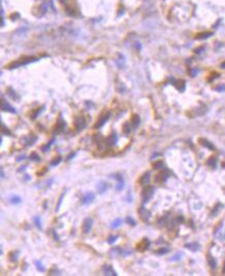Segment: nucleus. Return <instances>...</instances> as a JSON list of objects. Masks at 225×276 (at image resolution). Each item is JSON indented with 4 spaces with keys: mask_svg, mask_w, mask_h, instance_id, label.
I'll return each instance as SVG.
<instances>
[{
    "mask_svg": "<svg viewBox=\"0 0 225 276\" xmlns=\"http://www.w3.org/2000/svg\"><path fill=\"white\" fill-rule=\"evenodd\" d=\"M177 88L180 90V91H183L184 88H185V84H184V81H179V82L176 84Z\"/></svg>",
    "mask_w": 225,
    "mask_h": 276,
    "instance_id": "obj_27",
    "label": "nucleus"
},
{
    "mask_svg": "<svg viewBox=\"0 0 225 276\" xmlns=\"http://www.w3.org/2000/svg\"><path fill=\"white\" fill-rule=\"evenodd\" d=\"M140 121H141V120H140V117L137 116V115H133L132 118H131V122H132V125H133L134 128H136V127L140 125Z\"/></svg>",
    "mask_w": 225,
    "mask_h": 276,
    "instance_id": "obj_19",
    "label": "nucleus"
},
{
    "mask_svg": "<svg viewBox=\"0 0 225 276\" xmlns=\"http://www.w3.org/2000/svg\"><path fill=\"white\" fill-rule=\"evenodd\" d=\"M10 202H11L12 204H20V203L22 202V200H21V198H20V197H18V196H14V197H11V198H10Z\"/></svg>",
    "mask_w": 225,
    "mask_h": 276,
    "instance_id": "obj_25",
    "label": "nucleus"
},
{
    "mask_svg": "<svg viewBox=\"0 0 225 276\" xmlns=\"http://www.w3.org/2000/svg\"><path fill=\"white\" fill-rule=\"evenodd\" d=\"M30 158L32 159V160H35V161H39V160H40V157H39V156L37 155V153H35V152H33L32 154H31Z\"/></svg>",
    "mask_w": 225,
    "mask_h": 276,
    "instance_id": "obj_32",
    "label": "nucleus"
},
{
    "mask_svg": "<svg viewBox=\"0 0 225 276\" xmlns=\"http://www.w3.org/2000/svg\"><path fill=\"white\" fill-rule=\"evenodd\" d=\"M210 35H211V33H201V35H197L196 38H204V37H208Z\"/></svg>",
    "mask_w": 225,
    "mask_h": 276,
    "instance_id": "obj_40",
    "label": "nucleus"
},
{
    "mask_svg": "<svg viewBox=\"0 0 225 276\" xmlns=\"http://www.w3.org/2000/svg\"><path fill=\"white\" fill-rule=\"evenodd\" d=\"M23 158H25V155H24V156H20V157H19V158H18V161H20V160H22Z\"/></svg>",
    "mask_w": 225,
    "mask_h": 276,
    "instance_id": "obj_42",
    "label": "nucleus"
},
{
    "mask_svg": "<svg viewBox=\"0 0 225 276\" xmlns=\"http://www.w3.org/2000/svg\"><path fill=\"white\" fill-rule=\"evenodd\" d=\"M166 179H167V174L164 173V172L158 173V174L155 176V178H154V180H155L156 183H163Z\"/></svg>",
    "mask_w": 225,
    "mask_h": 276,
    "instance_id": "obj_9",
    "label": "nucleus"
},
{
    "mask_svg": "<svg viewBox=\"0 0 225 276\" xmlns=\"http://www.w3.org/2000/svg\"><path fill=\"white\" fill-rule=\"evenodd\" d=\"M92 223H93V220H92V218H90V217L86 218L85 220H84L82 229H83V232H84L85 234H88L89 232H90V230L92 228Z\"/></svg>",
    "mask_w": 225,
    "mask_h": 276,
    "instance_id": "obj_4",
    "label": "nucleus"
},
{
    "mask_svg": "<svg viewBox=\"0 0 225 276\" xmlns=\"http://www.w3.org/2000/svg\"><path fill=\"white\" fill-rule=\"evenodd\" d=\"M149 246H150V241L145 238V239H142L139 244H137L136 249L139 250V251H145L146 249H148Z\"/></svg>",
    "mask_w": 225,
    "mask_h": 276,
    "instance_id": "obj_5",
    "label": "nucleus"
},
{
    "mask_svg": "<svg viewBox=\"0 0 225 276\" xmlns=\"http://www.w3.org/2000/svg\"><path fill=\"white\" fill-rule=\"evenodd\" d=\"M97 189H98V191L100 192V193L105 192V191H107V189H108L107 182H105V181H99L98 184H97Z\"/></svg>",
    "mask_w": 225,
    "mask_h": 276,
    "instance_id": "obj_16",
    "label": "nucleus"
},
{
    "mask_svg": "<svg viewBox=\"0 0 225 276\" xmlns=\"http://www.w3.org/2000/svg\"><path fill=\"white\" fill-rule=\"evenodd\" d=\"M36 268H37V270L38 271H40V272H45V267L42 266V263L40 262V261H37L36 262Z\"/></svg>",
    "mask_w": 225,
    "mask_h": 276,
    "instance_id": "obj_26",
    "label": "nucleus"
},
{
    "mask_svg": "<svg viewBox=\"0 0 225 276\" xmlns=\"http://www.w3.org/2000/svg\"><path fill=\"white\" fill-rule=\"evenodd\" d=\"M94 198H95V194L93 193V192H87L85 196L82 198V204L88 205V204H90L92 202L93 200H94Z\"/></svg>",
    "mask_w": 225,
    "mask_h": 276,
    "instance_id": "obj_7",
    "label": "nucleus"
},
{
    "mask_svg": "<svg viewBox=\"0 0 225 276\" xmlns=\"http://www.w3.org/2000/svg\"><path fill=\"white\" fill-rule=\"evenodd\" d=\"M118 239V235H111L109 238H108V242L110 243V244H112L114 242H116V240Z\"/></svg>",
    "mask_w": 225,
    "mask_h": 276,
    "instance_id": "obj_29",
    "label": "nucleus"
},
{
    "mask_svg": "<svg viewBox=\"0 0 225 276\" xmlns=\"http://www.w3.org/2000/svg\"><path fill=\"white\" fill-rule=\"evenodd\" d=\"M122 130H123V134H124V135L128 136V135L131 133V126L129 125V123H125V124L123 125V127H122Z\"/></svg>",
    "mask_w": 225,
    "mask_h": 276,
    "instance_id": "obj_20",
    "label": "nucleus"
},
{
    "mask_svg": "<svg viewBox=\"0 0 225 276\" xmlns=\"http://www.w3.org/2000/svg\"><path fill=\"white\" fill-rule=\"evenodd\" d=\"M222 66H223V67H225V63H223V64H222Z\"/></svg>",
    "mask_w": 225,
    "mask_h": 276,
    "instance_id": "obj_43",
    "label": "nucleus"
},
{
    "mask_svg": "<svg viewBox=\"0 0 225 276\" xmlns=\"http://www.w3.org/2000/svg\"><path fill=\"white\" fill-rule=\"evenodd\" d=\"M150 178H151V174H150V172H146L145 174H142L141 177L140 178V184L147 185L150 182Z\"/></svg>",
    "mask_w": 225,
    "mask_h": 276,
    "instance_id": "obj_10",
    "label": "nucleus"
},
{
    "mask_svg": "<svg viewBox=\"0 0 225 276\" xmlns=\"http://www.w3.org/2000/svg\"><path fill=\"white\" fill-rule=\"evenodd\" d=\"M207 260H208V263H209V265L211 266V268H216V266H217V263H216V260L213 258V256H212L211 254H208V256H207Z\"/></svg>",
    "mask_w": 225,
    "mask_h": 276,
    "instance_id": "obj_18",
    "label": "nucleus"
},
{
    "mask_svg": "<svg viewBox=\"0 0 225 276\" xmlns=\"http://www.w3.org/2000/svg\"><path fill=\"white\" fill-rule=\"evenodd\" d=\"M63 197H64V193H62L61 194V197H60V199H59V202H58V205L56 206V211H58L59 210V208H60V206H61V203H62V200H63Z\"/></svg>",
    "mask_w": 225,
    "mask_h": 276,
    "instance_id": "obj_38",
    "label": "nucleus"
},
{
    "mask_svg": "<svg viewBox=\"0 0 225 276\" xmlns=\"http://www.w3.org/2000/svg\"><path fill=\"white\" fill-rule=\"evenodd\" d=\"M73 125H74V128H76L77 131H81L82 129H84L85 125H86L85 118L84 117H77L76 119H74Z\"/></svg>",
    "mask_w": 225,
    "mask_h": 276,
    "instance_id": "obj_2",
    "label": "nucleus"
},
{
    "mask_svg": "<svg viewBox=\"0 0 225 276\" xmlns=\"http://www.w3.org/2000/svg\"><path fill=\"white\" fill-rule=\"evenodd\" d=\"M102 270H103V273H104L105 275H112V276H116V275H117V273L114 271L112 267L110 266V265H105V266L102 268Z\"/></svg>",
    "mask_w": 225,
    "mask_h": 276,
    "instance_id": "obj_15",
    "label": "nucleus"
},
{
    "mask_svg": "<svg viewBox=\"0 0 225 276\" xmlns=\"http://www.w3.org/2000/svg\"><path fill=\"white\" fill-rule=\"evenodd\" d=\"M207 164L210 167H215L216 166V158L215 157H210L208 159V161H207Z\"/></svg>",
    "mask_w": 225,
    "mask_h": 276,
    "instance_id": "obj_28",
    "label": "nucleus"
},
{
    "mask_svg": "<svg viewBox=\"0 0 225 276\" xmlns=\"http://www.w3.org/2000/svg\"><path fill=\"white\" fill-rule=\"evenodd\" d=\"M137 212H139V214H140V216L141 218V220L145 221V222H147L149 220L150 216H151V213H150L143 206H141L140 208H139V210H137Z\"/></svg>",
    "mask_w": 225,
    "mask_h": 276,
    "instance_id": "obj_3",
    "label": "nucleus"
},
{
    "mask_svg": "<svg viewBox=\"0 0 225 276\" xmlns=\"http://www.w3.org/2000/svg\"><path fill=\"white\" fill-rule=\"evenodd\" d=\"M115 179L117 180V186H116V189H117L118 191H120L121 189H123V187H124V180H123L122 175H120V174H116V175H115Z\"/></svg>",
    "mask_w": 225,
    "mask_h": 276,
    "instance_id": "obj_8",
    "label": "nucleus"
},
{
    "mask_svg": "<svg viewBox=\"0 0 225 276\" xmlns=\"http://www.w3.org/2000/svg\"><path fill=\"white\" fill-rule=\"evenodd\" d=\"M109 118H110V113H105L104 115H102L100 118H99V120L95 123V125H94V127L95 128H99V127H101L102 125L107 122L108 120H109Z\"/></svg>",
    "mask_w": 225,
    "mask_h": 276,
    "instance_id": "obj_6",
    "label": "nucleus"
},
{
    "mask_svg": "<svg viewBox=\"0 0 225 276\" xmlns=\"http://www.w3.org/2000/svg\"><path fill=\"white\" fill-rule=\"evenodd\" d=\"M126 222H127V223H129L130 225H135V221H134V219H133V218H131L130 216H128V217L126 218Z\"/></svg>",
    "mask_w": 225,
    "mask_h": 276,
    "instance_id": "obj_36",
    "label": "nucleus"
},
{
    "mask_svg": "<svg viewBox=\"0 0 225 276\" xmlns=\"http://www.w3.org/2000/svg\"><path fill=\"white\" fill-rule=\"evenodd\" d=\"M64 127H65V123L60 119V121L56 123V126H55V128H54V133L60 134V133H62V131H63Z\"/></svg>",
    "mask_w": 225,
    "mask_h": 276,
    "instance_id": "obj_13",
    "label": "nucleus"
},
{
    "mask_svg": "<svg viewBox=\"0 0 225 276\" xmlns=\"http://www.w3.org/2000/svg\"><path fill=\"white\" fill-rule=\"evenodd\" d=\"M158 223H159V225H165V224L167 223V217H166V216H165V217H161V218L159 219Z\"/></svg>",
    "mask_w": 225,
    "mask_h": 276,
    "instance_id": "obj_33",
    "label": "nucleus"
},
{
    "mask_svg": "<svg viewBox=\"0 0 225 276\" xmlns=\"http://www.w3.org/2000/svg\"><path fill=\"white\" fill-rule=\"evenodd\" d=\"M1 131H2V134H4V135H8V136H10V135H11V134L9 133V130L5 128L4 124H2V126H1Z\"/></svg>",
    "mask_w": 225,
    "mask_h": 276,
    "instance_id": "obj_37",
    "label": "nucleus"
},
{
    "mask_svg": "<svg viewBox=\"0 0 225 276\" xmlns=\"http://www.w3.org/2000/svg\"><path fill=\"white\" fill-rule=\"evenodd\" d=\"M154 191H155V189H154L153 186L148 185V186H146L145 188H143L142 191H141V199H142V203L143 204L149 202V201L152 199L153 194H154Z\"/></svg>",
    "mask_w": 225,
    "mask_h": 276,
    "instance_id": "obj_1",
    "label": "nucleus"
},
{
    "mask_svg": "<svg viewBox=\"0 0 225 276\" xmlns=\"http://www.w3.org/2000/svg\"><path fill=\"white\" fill-rule=\"evenodd\" d=\"M223 270H224V271H225V267H224V269H223Z\"/></svg>",
    "mask_w": 225,
    "mask_h": 276,
    "instance_id": "obj_44",
    "label": "nucleus"
},
{
    "mask_svg": "<svg viewBox=\"0 0 225 276\" xmlns=\"http://www.w3.org/2000/svg\"><path fill=\"white\" fill-rule=\"evenodd\" d=\"M153 168L156 169V170H161V169L164 168V164L162 161H157V162H155V164L153 165Z\"/></svg>",
    "mask_w": 225,
    "mask_h": 276,
    "instance_id": "obj_24",
    "label": "nucleus"
},
{
    "mask_svg": "<svg viewBox=\"0 0 225 276\" xmlns=\"http://www.w3.org/2000/svg\"><path fill=\"white\" fill-rule=\"evenodd\" d=\"M185 247L190 248V249H192V250H197V249L199 248V245H198L197 243H191V244H186Z\"/></svg>",
    "mask_w": 225,
    "mask_h": 276,
    "instance_id": "obj_23",
    "label": "nucleus"
},
{
    "mask_svg": "<svg viewBox=\"0 0 225 276\" xmlns=\"http://www.w3.org/2000/svg\"><path fill=\"white\" fill-rule=\"evenodd\" d=\"M117 141H118V137H117V135L116 134H111L110 135V137L107 139V145L108 146H110V147H112V146H114L115 144L117 143Z\"/></svg>",
    "mask_w": 225,
    "mask_h": 276,
    "instance_id": "obj_11",
    "label": "nucleus"
},
{
    "mask_svg": "<svg viewBox=\"0 0 225 276\" xmlns=\"http://www.w3.org/2000/svg\"><path fill=\"white\" fill-rule=\"evenodd\" d=\"M8 256H9V260H10L11 262H17L18 256H19V251H16V250H14V251L9 252Z\"/></svg>",
    "mask_w": 225,
    "mask_h": 276,
    "instance_id": "obj_21",
    "label": "nucleus"
},
{
    "mask_svg": "<svg viewBox=\"0 0 225 276\" xmlns=\"http://www.w3.org/2000/svg\"><path fill=\"white\" fill-rule=\"evenodd\" d=\"M168 251H169V249H168V248H161L160 250H157L156 253H157V254H164V253H167Z\"/></svg>",
    "mask_w": 225,
    "mask_h": 276,
    "instance_id": "obj_35",
    "label": "nucleus"
},
{
    "mask_svg": "<svg viewBox=\"0 0 225 276\" xmlns=\"http://www.w3.org/2000/svg\"><path fill=\"white\" fill-rule=\"evenodd\" d=\"M34 222H35V225L38 229H41V221H40V218L38 216H35L34 217Z\"/></svg>",
    "mask_w": 225,
    "mask_h": 276,
    "instance_id": "obj_30",
    "label": "nucleus"
},
{
    "mask_svg": "<svg viewBox=\"0 0 225 276\" xmlns=\"http://www.w3.org/2000/svg\"><path fill=\"white\" fill-rule=\"evenodd\" d=\"M74 155H76V153H73V152H72V153H70L69 155L67 156V159H70V158L72 157V156H74Z\"/></svg>",
    "mask_w": 225,
    "mask_h": 276,
    "instance_id": "obj_41",
    "label": "nucleus"
},
{
    "mask_svg": "<svg viewBox=\"0 0 225 276\" xmlns=\"http://www.w3.org/2000/svg\"><path fill=\"white\" fill-rule=\"evenodd\" d=\"M2 110H3V111L10 112V113H15V112H16V110L12 108V106H10L7 103L5 102V100H2Z\"/></svg>",
    "mask_w": 225,
    "mask_h": 276,
    "instance_id": "obj_17",
    "label": "nucleus"
},
{
    "mask_svg": "<svg viewBox=\"0 0 225 276\" xmlns=\"http://www.w3.org/2000/svg\"><path fill=\"white\" fill-rule=\"evenodd\" d=\"M121 223H122V219H121V218H117V219H115V220L112 222V229H116V228H118V227H120Z\"/></svg>",
    "mask_w": 225,
    "mask_h": 276,
    "instance_id": "obj_22",
    "label": "nucleus"
},
{
    "mask_svg": "<svg viewBox=\"0 0 225 276\" xmlns=\"http://www.w3.org/2000/svg\"><path fill=\"white\" fill-rule=\"evenodd\" d=\"M198 142H199V144H200L201 146H203V147H205V148H208V149H211V150H213V149H214V146H213V144H212L211 142H209L208 140L203 139V138H200V139L198 140Z\"/></svg>",
    "mask_w": 225,
    "mask_h": 276,
    "instance_id": "obj_14",
    "label": "nucleus"
},
{
    "mask_svg": "<svg viewBox=\"0 0 225 276\" xmlns=\"http://www.w3.org/2000/svg\"><path fill=\"white\" fill-rule=\"evenodd\" d=\"M24 141H25V145H26V146H31V145H33V144L37 141V137L35 135H30V136L25 138Z\"/></svg>",
    "mask_w": 225,
    "mask_h": 276,
    "instance_id": "obj_12",
    "label": "nucleus"
},
{
    "mask_svg": "<svg viewBox=\"0 0 225 276\" xmlns=\"http://www.w3.org/2000/svg\"><path fill=\"white\" fill-rule=\"evenodd\" d=\"M54 141H55V139H52V141H51V142H50V143H48V144H47V145H46V146H43V147H42V151H43V152H46V151H48V150L50 149V147H51V146H52V144L54 143Z\"/></svg>",
    "mask_w": 225,
    "mask_h": 276,
    "instance_id": "obj_31",
    "label": "nucleus"
},
{
    "mask_svg": "<svg viewBox=\"0 0 225 276\" xmlns=\"http://www.w3.org/2000/svg\"><path fill=\"white\" fill-rule=\"evenodd\" d=\"M111 253H114V255L119 254V253H120V248H118V247H116V248H112Z\"/></svg>",
    "mask_w": 225,
    "mask_h": 276,
    "instance_id": "obj_39",
    "label": "nucleus"
},
{
    "mask_svg": "<svg viewBox=\"0 0 225 276\" xmlns=\"http://www.w3.org/2000/svg\"><path fill=\"white\" fill-rule=\"evenodd\" d=\"M60 161H61V157H60V156H58V157H56V158L51 162V166H57V165L60 164Z\"/></svg>",
    "mask_w": 225,
    "mask_h": 276,
    "instance_id": "obj_34",
    "label": "nucleus"
}]
</instances>
